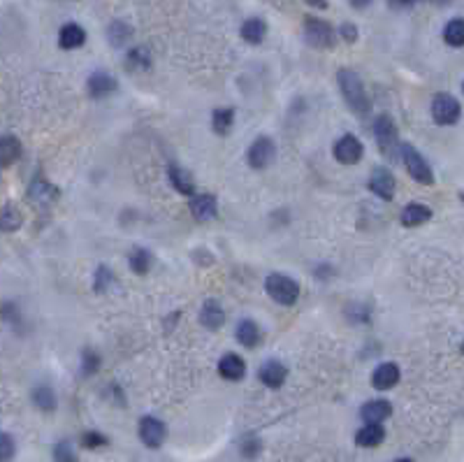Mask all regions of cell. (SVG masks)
I'll return each instance as SVG.
<instances>
[{"label": "cell", "instance_id": "obj_33", "mask_svg": "<svg viewBox=\"0 0 464 462\" xmlns=\"http://www.w3.org/2000/svg\"><path fill=\"white\" fill-rule=\"evenodd\" d=\"M14 458V439L0 432V462H9Z\"/></svg>", "mask_w": 464, "mask_h": 462}, {"label": "cell", "instance_id": "obj_10", "mask_svg": "<svg viewBox=\"0 0 464 462\" xmlns=\"http://www.w3.org/2000/svg\"><path fill=\"white\" fill-rule=\"evenodd\" d=\"M369 189H371V193H376L378 198L393 200V196H395V177H393V172L385 170V168H376L374 172H371V177H369Z\"/></svg>", "mask_w": 464, "mask_h": 462}, {"label": "cell", "instance_id": "obj_36", "mask_svg": "<svg viewBox=\"0 0 464 462\" xmlns=\"http://www.w3.org/2000/svg\"><path fill=\"white\" fill-rule=\"evenodd\" d=\"M96 369H98V356H96V353H91V351H89V353L84 356V372H86V374H93V372H96Z\"/></svg>", "mask_w": 464, "mask_h": 462}, {"label": "cell", "instance_id": "obj_15", "mask_svg": "<svg viewBox=\"0 0 464 462\" xmlns=\"http://www.w3.org/2000/svg\"><path fill=\"white\" fill-rule=\"evenodd\" d=\"M191 214L198 219V221H211L213 216L218 214V202L213 196H195L191 202Z\"/></svg>", "mask_w": 464, "mask_h": 462}, {"label": "cell", "instance_id": "obj_41", "mask_svg": "<svg viewBox=\"0 0 464 462\" xmlns=\"http://www.w3.org/2000/svg\"><path fill=\"white\" fill-rule=\"evenodd\" d=\"M397 462H413V460H408V458H402V460H397Z\"/></svg>", "mask_w": 464, "mask_h": 462}, {"label": "cell", "instance_id": "obj_28", "mask_svg": "<svg viewBox=\"0 0 464 462\" xmlns=\"http://www.w3.org/2000/svg\"><path fill=\"white\" fill-rule=\"evenodd\" d=\"M232 124H235V112H232V109H216V112H213L211 126L218 135H228Z\"/></svg>", "mask_w": 464, "mask_h": 462}, {"label": "cell", "instance_id": "obj_22", "mask_svg": "<svg viewBox=\"0 0 464 462\" xmlns=\"http://www.w3.org/2000/svg\"><path fill=\"white\" fill-rule=\"evenodd\" d=\"M200 321H202V326H207L209 330H216L223 326V321H226V311L221 309V304L216 300H209L200 311Z\"/></svg>", "mask_w": 464, "mask_h": 462}, {"label": "cell", "instance_id": "obj_2", "mask_svg": "<svg viewBox=\"0 0 464 462\" xmlns=\"http://www.w3.org/2000/svg\"><path fill=\"white\" fill-rule=\"evenodd\" d=\"M265 288L269 298L276 300L278 304H295V300L300 298V283L288 274H269Z\"/></svg>", "mask_w": 464, "mask_h": 462}, {"label": "cell", "instance_id": "obj_16", "mask_svg": "<svg viewBox=\"0 0 464 462\" xmlns=\"http://www.w3.org/2000/svg\"><path fill=\"white\" fill-rule=\"evenodd\" d=\"M286 376H288V369L286 365H281L278 360H269L263 367H260V381L269 388H278L286 383Z\"/></svg>", "mask_w": 464, "mask_h": 462}, {"label": "cell", "instance_id": "obj_13", "mask_svg": "<svg viewBox=\"0 0 464 462\" xmlns=\"http://www.w3.org/2000/svg\"><path fill=\"white\" fill-rule=\"evenodd\" d=\"M218 374L228 381H239L246 374V363L237 353H226L218 360Z\"/></svg>", "mask_w": 464, "mask_h": 462}, {"label": "cell", "instance_id": "obj_7", "mask_svg": "<svg viewBox=\"0 0 464 462\" xmlns=\"http://www.w3.org/2000/svg\"><path fill=\"white\" fill-rule=\"evenodd\" d=\"M276 156V146L269 137H258V140L248 146V165L256 170H265L267 165H272Z\"/></svg>", "mask_w": 464, "mask_h": 462}, {"label": "cell", "instance_id": "obj_20", "mask_svg": "<svg viewBox=\"0 0 464 462\" xmlns=\"http://www.w3.org/2000/svg\"><path fill=\"white\" fill-rule=\"evenodd\" d=\"M167 177H170L172 186L179 193H183V196H191V193L195 191V181L188 174V170L179 168V165H170V168H167Z\"/></svg>", "mask_w": 464, "mask_h": 462}, {"label": "cell", "instance_id": "obj_19", "mask_svg": "<svg viewBox=\"0 0 464 462\" xmlns=\"http://www.w3.org/2000/svg\"><path fill=\"white\" fill-rule=\"evenodd\" d=\"M59 42L63 49H77L86 42V31H84L79 24H65L61 29Z\"/></svg>", "mask_w": 464, "mask_h": 462}, {"label": "cell", "instance_id": "obj_23", "mask_svg": "<svg viewBox=\"0 0 464 462\" xmlns=\"http://www.w3.org/2000/svg\"><path fill=\"white\" fill-rule=\"evenodd\" d=\"M383 439H385V430L380 425H369V423L355 434V441L365 448H374L378 443H383Z\"/></svg>", "mask_w": 464, "mask_h": 462}, {"label": "cell", "instance_id": "obj_6", "mask_svg": "<svg viewBox=\"0 0 464 462\" xmlns=\"http://www.w3.org/2000/svg\"><path fill=\"white\" fill-rule=\"evenodd\" d=\"M432 119L439 126H453L460 119V103L448 94H439L432 103Z\"/></svg>", "mask_w": 464, "mask_h": 462}, {"label": "cell", "instance_id": "obj_11", "mask_svg": "<svg viewBox=\"0 0 464 462\" xmlns=\"http://www.w3.org/2000/svg\"><path fill=\"white\" fill-rule=\"evenodd\" d=\"M399 367L395 363H383L374 369V374H371V386L378 388V391H390V388H395L399 383Z\"/></svg>", "mask_w": 464, "mask_h": 462}, {"label": "cell", "instance_id": "obj_9", "mask_svg": "<svg viewBox=\"0 0 464 462\" xmlns=\"http://www.w3.org/2000/svg\"><path fill=\"white\" fill-rule=\"evenodd\" d=\"M139 439L148 448H158L165 441V425L158 418H153V416H146V418L139 421Z\"/></svg>", "mask_w": 464, "mask_h": 462}, {"label": "cell", "instance_id": "obj_37", "mask_svg": "<svg viewBox=\"0 0 464 462\" xmlns=\"http://www.w3.org/2000/svg\"><path fill=\"white\" fill-rule=\"evenodd\" d=\"M339 35H341V38L346 40V42H353V40L358 38V29H355V26H350V24H343L341 31H339Z\"/></svg>", "mask_w": 464, "mask_h": 462}, {"label": "cell", "instance_id": "obj_26", "mask_svg": "<svg viewBox=\"0 0 464 462\" xmlns=\"http://www.w3.org/2000/svg\"><path fill=\"white\" fill-rule=\"evenodd\" d=\"M237 341L241 346H246V348H253V346H258V341H260V330H258V326L253 321H248V318H244L237 326Z\"/></svg>", "mask_w": 464, "mask_h": 462}, {"label": "cell", "instance_id": "obj_1", "mask_svg": "<svg viewBox=\"0 0 464 462\" xmlns=\"http://www.w3.org/2000/svg\"><path fill=\"white\" fill-rule=\"evenodd\" d=\"M339 89H341L343 100H346L350 109H355V112H360V114L369 112V96L365 91V84H362V79L355 75V72L339 70Z\"/></svg>", "mask_w": 464, "mask_h": 462}, {"label": "cell", "instance_id": "obj_14", "mask_svg": "<svg viewBox=\"0 0 464 462\" xmlns=\"http://www.w3.org/2000/svg\"><path fill=\"white\" fill-rule=\"evenodd\" d=\"M111 91H116V79L111 77L109 72L98 70L89 77V94L93 98H105L111 94Z\"/></svg>", "mask_w": 464, "mask_h": 462}, {"label": "cell", "instance_id": "obj_38", "mask_svg": "<svg viewBox=\"0 0 464 462\" xmlns=\"http://www.w3.org/2000/svg\"><path fill=\"white\" fill-rule=\"evenodd\" d=\"M415 0H390V5L393 7H399V10H402V7H408V5H413Z\"/></svg>", "mask_w": 464, "mask_h": 462}, {"label": "cell", "instance_id": "obj_29", "mask_svg": "<svg viewBox=\"0 0 464 462\" xmlns=\"http://www.w3.org/2000/svg\"><path fill=\"white\" fill-rule=\"evenodd\" d=\"M128 68L130 70H148L151 68V54L144 47H137L128 54Z\"/></svg>", "mask_w": 464, "mask_h": 462}, {"label": "cell", "instance_id": "obj_8", "mask_svg": "<svg viewBox=\"0 0 464 462\" xmlns=\"http://www.w3.org/2000/svg\"><path fill=\"white\" fill-rule=\"evenodd\" d=\"M362 154H365V146L353 135H343L341 140L334 142V159L343 165H355L360 163Z\"/></svg>", "mask_w": 464, "mask_h": 462}, {"label": "cell", "instance_id": "obj_31", "mask_svg": "<svg viewBox=\"0 0 464 462\" xmlns=\"http://www.w3.org/2000/svg\"><path fill=\"white\" fill-rule=\"evenodd\" d=\"M33 400L44 411H51L54 409V393L49 391V388H37V391L33 393Z\"/></svg>", "mask_w": 464, "mask_h": 462}, {"label": "cell", "instance_id": "obj_5", "mask_svg": "<svg viewBox=\"0 0 464 462\" xmlns=\"http://www.w3.org/2000/svg\"><path fill=\"white\" fill-rule=\"evenodd\" d=\"M304 38L311 47H318V49H328L337 40V33L332 31V26L328 21H321V19H306L304 26Z\"/></svg>", "mask_w": 464, "mask_h": 462}, {"label": "cell", "instance_id": "obj_18", "mask_svg": "<svg viewBox=\"0 0 464 462\" xmlns=\"http://www.w3.org/2000/svg\"><path fill=\"white\" fill-rule=\"evenodd\" d=\"M21 159V142L12 135L0 137V168H9Z\"/></svg>", "mask_w": 464, "mask_h": 462}, {"label": "cell", "instance_id": "obj_24", "mask_svg": "<svg viewBox=\"0 0 464 462\" xmlns=\"http://www.w3.org/2000/svg\"><path fill=\"white\" fill-rule=\"evenodd\" d=\"M28 196H31L33 202H40V205H46V202H51L59 198V189L51 186L49 181L44 179H37L31 184V191H28Z\"/></svg>", "mask_w": 464, "mask_h": 462}, {"label": "cell", "instance_id": "obj_12", "mask_svg": "<svg viewBox=\"0 0 464 462\" xmlns=\"http://www.w3.org/2000/svg\"><path fill=\"white\" fill-rule=\"evenodd\" d=\"M360 416H362V421L369 423V425H380L393 416V404H390L388 400H371L362 406Z\"/></svg>", "mask_w": 464, "mask_h": 462}, {"label": "cell", "instance_id": "obj_42", "mask_svg": "<svg viewBox=\"0 0 464 462\" xmlns=\"http://www.w3.org/2000/svg\"><path fill=\"white\" fill-rule=\"evenodd\" d=\"M436 3H448V0H436Z\"/></svg>", "mask_w": 464, "mask_h": 462}, {"label": "cell", "instance_id": "obj_25", "mask_svg": "<svg viewBox=\"0 0 464 462\" xmlns=\"http://www.w3.org/2000/svg\"><path fill=\"white\" fill-rule=\"evenodd\" d=\"M24 224V216L14 205L0 207V233H14Z\"/></svg>", "mask_w": 464, "mask_h": 462}, {"label": "cell", "instance_id": "obj_39", "mask_svg": "<svg viewBox=\"0 0 464 462\" xmlns=\"http://www.w3.org/2000/svg\"><path fill=\"white\" fill-rule=\"evenodd\" d=\"M306 3H309L311 7H321V10L328 7V0H306Z\"/></svg>", "mask_w": 464, "mask_h": 462}, {"label": "cell", "instance_id": "obj_17", "mask_svg": "<svg viewBox=\"0 0 464 462\" xmlns=\"http://www.w3.org/2000/svg\"><path fill=\"white\" fill-rule=\"evenodd\" d=\"M430 219H432V209L420 205V202H411V205H406L402 211V226H406V228L423 226Z\"/></svg>", "mask_w": 464, "mask_h": 462}, {"label": "cell", "instance_id": "obj_21", "mask_svg": "<svg viewBox=\"0 0 464 462\" xmlns=\"http://www.w3.org/2000/svg\"><path fill=\"white\" fill-rule=\"evenodd\" d=\"M241 38H244L246 42L251 44H258V42H263L265 40V35H267V24L263 19H258V16H251V19H246L244 24H241Z\"/></svg>", "mask_w": 464, "mask_h": 462}, {"label": "cell", "instance_id": "obj_40", "mask_svg": "<svg viewBox=\"0 0 464 462\" xmlns=\"http://www.w3.org/2000/svg\"><path fill=\"white\" fill-rule=\"evenodd\" d=\"M369 3H371V0H350L353 7H367Z\"/></svg>", "mask_w": 464, "mask_h": 462}, {"label": "cell", "instance_id": "obj_35", "mask_svg": "<svg viewBox=\"0 0 464 462\" xmlns=\"http://www.w3.org/2000/svg\"><path fill=\"white\" fill-rule=\"evenodd\" d=\"M107 439L102 437V434L98 432H89V434H84V446L86 448H96V446H105Z\"/></svg>", "mask_w": 464, "mask_h": 462}, {"label": "cell", "instance_id": "obj_3", "mask_svg": "<svg viewBox=\"0 0 464 462\" xmlns=\"http://www.w3.org/2000/svg\"><path fill=\"white\" fill-rule=\"evenodd\" d=\"M402 161L406 165L408 174H411L415 181L427 184V186L434 184V172L430 168V163L423 159L418 149H413V146H402Z\"/></svg>", "mask_w": 464, "mask_h": 462}, {"label": "cell", "instance_id": "obj_4", "mask_svg": "<svg viewBox=\"0 0 464 462\" xmlns=\"http://www.w3.org/2000/svg\"><path fill=\"white\" fill-rule=\"evenodd\" d=\"M374 133H376V142H378V149L383 151V156L393 159L399 149V137H397V126L393 119L388 116H378L376 119V126H374Z\"/></svg>", "mask_w": 464, "mask_h": 462}, {"label": "cell", "instance_id": "obj_34", "mask_svg": "<svg viewBox=\"0 0 464 462\" xmlns=\"http://www.w3.org/2000/svg\"><path fill=\"white\" fill-rule=\"evenodd\" d=\"M54 458H56V462H74V460H77V456H74V451H72V446L68 441H63V443L56 446Z\"/></svg>", "mask_w": 464, "mask_h": 462}, {"label": "cell", "instance_id": "obj_27", "mask_svg": "<svg viewBox=\"0 0 464 462\" xmlns=\"http://www.w3.org/2000/svg\"><path fill=\"white\" fill-rule=\"evenodd\" d=\"M443 40L448 42L450 47H462V44H464V21L462 19H453V21L445 24Z\"/></svg>", "mask_w": 464, "mask_h": 462}, {"label": "cell", "instance_id": "obj_30", "mask_svg": "<svg viewBox=\"0 0 464 462\" xmlns=\"http://www.w3.org/2000/svg\"><path fill=\"white\" fill-rule=\"evenodd\" d=\"M130 267L137 274H146L151 270V253H146L144 248H137V251L130 253Z\"/></svg>", "mask_w": 464, "mask_h": 462}, {"label": "cell", "instance_id": "obj_32", "mask_svg": "<svg viewBox=\"0 0 464 462\" xmlns=\"http://www.w3.org/2000/svg\"><path fill=\"white\" fill-rule=\"evenodd\" d=\"M128 38H130V29H128V26H123L121 21H116L114 26H109V42L111 44H116V47H118V44H123Z\"/></svg>", "mask_w": 464, "mask_h": 462}]
</instances>
